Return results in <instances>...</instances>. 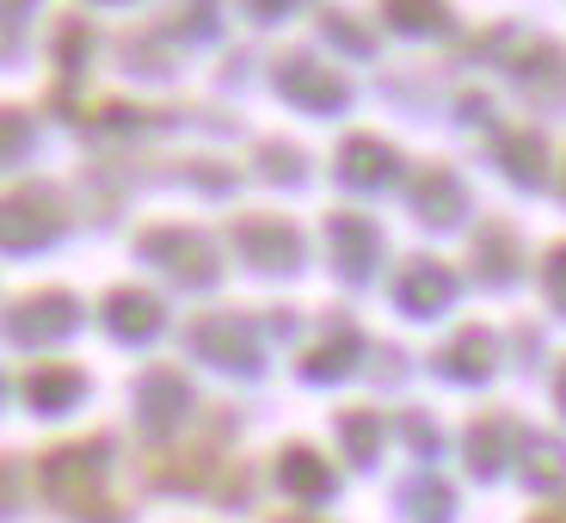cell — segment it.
Here are the masks:
<instances>
[{
  "label": "cell",
  "instance_id": "8",
  "mask_svg": "<svg viewBox=\"0 0 566 523\" xmlns=\"http://www.w3.org/2000/svg\"><path fill=\"white\" fill-rule=\"evenodd\" d=\"M265 7H283V0H265Z\"/></svg>",
  "mask_w": 566,
  "mask_h": 523
},
{
  "label": "cell",
  "instance_id": "2",
  "mask_svg": "<svg viewBox=\"0 0 566 523\" xmlns=\"http://www.w3.org/2000/svg\"><path fill=\"white\" fill-rule=\"evenodd\" d=\"M450 296V278L431 265H412L407 271V308H438V302Z\"/></svg>",
  "mask_w": 566,
  "mask_h": 523
},
{
  "label": "cell",
  "instance_id": "4",
  "mask_svg": "<svg viewBox=\"0 0 566 523\" xmlns=\"http://www.w3.org/2000/svg\"><path fill=\"white\" fill-rule=\"evenodd\" d=\"M345 172H357V179H369V172H388V155H382V148H369V136H357L352 155H345Z\"/></svg>",
  "mask_w": 566,
  "mask_h": 523
},
{
  "label": "cell",
  "instance_id": "6",
  "mask_svg": "<svg viewBox=\"0 0 566 523\" xmlns=\"http://www.w3.org/2000/svg\"><path fill=\"white\" fill-rule=\"evenodd\" d=\"M548 283H554V296H560V308H566V247L548 259Z\"/></svg>",
  "mask_w": 566,
  "mask_h": 523
},
{
  "label": "cell",
  "instance_id": "3",
  "mask_svg": "<svg viewBox=\"0 0 566 523\" xmlns=\"http://www.w3.org/2000/svg\"><path fill=\"white\" fill-rule=\"evenodd\" d=\"M283 481H296V493H326V487H333V474H326L308 450H290V456H283Z\"/></svg>",
  "mask_w": 566,
  "mask_h": 523
},
{
  "label": "cell",
  "instance_id": "7",
  "mask_svg": "<svg viewBox=\"0 0 566 523\" xmlns=\"http://www.w3.org/2000/svg\"><path fill=\"white\" fill-rule=\"evenodd\" d=\"M542 523H566V511H548V517H542Z\"/></svg>",
  "mask_w": 566,
  "mask_h": 523
},
{
  "label": "cell",
  "instance_id": "1",
  "mask_svg": "<svg viewBox=\"0 0 566 523\" xmlns=\"http://www.w3.org/2000/svg\"><path fill=\"white\" fill-rule=\"evenodd\" d=\"M56 222H62L56 198H43L38 185H19V191L0 198V241L7 247H38L43 234H56Z\"/></svg>",
  "mask_w": 566,
  "mask_h": 523
},
{
  "label": "cell",
  "instance_id": "5",
  "mask_svg": "<svg viewBox=\"0 0 566 523\" xmlns=\"http://www.w3.org/2000/svg\"><path fill=\"white\" fill-rule=\"evenodd\" d=\"M112 321H117V326H155V302L117 296V302H112Z\"/></svg>",
  "mask_w": 566,
  "mask_h": 523
}]
</instances>
